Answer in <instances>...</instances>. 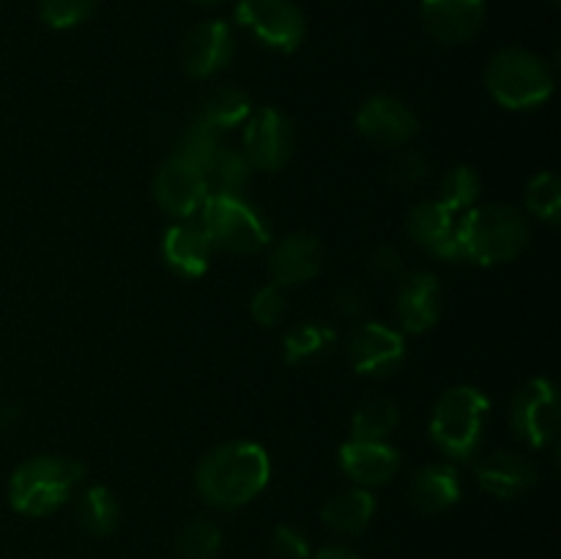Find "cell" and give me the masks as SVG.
I'll return each instance as SVG.
<instances>
[{
    "label": "cell",
    "instance_id": "cell-31",
    "mask_svg": "<svg viewBox=\"0 0 561 559\" xmlns=\"http://www.w3.org/2000/svg\"><path fill=\"white\" fill-rule=\"evenodd\" d=\"M477 197H480V175L471 168H466V164L453 168L442 179V203L449 212L469 208Z\"/></svg>",
    "mask_w": 561,
    "mask_h": 559
},
{
    "label": "cell",
    "instance_id": "cell-39",
    "mask_svg": "<svg viewBox=\"0 0 561 559\" xmlns=\"http://www.w3.org/2000/svg\"><path fill=\"white\" fill-rule=\"evenodd\" d=\"M190 3H197V5H217V3H225V0H190Z\"/></svg>",
    "mask_w": 561,
    "mask_h": 559
},
{
    "label": "cell",
    "instance_id": "cell-4",
    "mask_svg": "<svg viewBox=\"0 0 561 559\" xmlns=\"http://www.w3.org/2000/svg\"><path fill=\"white\" fill-rule=\"evenodd\" d=\"M488 398L474 387H453L438 398L431 436L444 455L466 460L477 453L488 422Z\"/></svg>",
    "mask_w": 561,
    "mask_h": 559
},
{
    "label": "cell",
    "instance_id": "cell-24",
    "mask_svg": "<svg viewBox=\"0 0 561 559\" xmlns=\"http://www.w3.org/2000/svg\"><path fill=\"white\" fill-rule=\"evenodd\" d=\"M252 115V102L241 88H217L211 96L203 99L201 113L197 118L208 121L211 126H217L219 132L230 129V126L244 124Z\"/></svg>",
    "mask_w": 561,
    "mask_h": 559
},
{
    "label": "cell",
    "instance_id": "cell-8",
    "mask_svg": "<svg viewBox=\"0 0 561 559\" xmlns=\"http://www.w3.org/2000/svg\"><path fill=\"white\" fill-rule=\"evenodd\" d=\"M513 431L524 438L529 447H546L557 436L559 403L557 389L548 378H531L524 389H518L510 409Z\"/></svg>",
    "mask_w": 561,
    "mask_h": 559
},
{
    "label": "cell",
    "instance_id": "cell-37",
    "mask_svg": "<svg viewBox=\"0 0 561 559\" xmlns=\"http://www.w3.org/2000/svg\"><path fill=\"white\" fill-rule=\"evenodd\" d=\"M367 299L365 294H359L356 288H343L337 290V310L343 312L345 318H359L365 312Z\"/></svg>",
    "mask_w": 561,
    "mask_h": 559
},
{
    "label": "cell",
    "instance_id": "cell-26",
    "mask_svg": "<svg viewBox=\"0 0 561 559\" xmlns=\"http://www.w3.org/2000/svg\"><path fill=\"white\" fill-rule=\"evenodd\" d=\"M398 422L400 414L392 400H367L365 406L356 409L354 422H351V436L359 438V442H387V436L398 427Z\"/></svg>",
    "mask_w": 561,
    "mask_h": 559
},
{
    "label": "cell",
    "instance_id": "cell-16",
    "mask_svg": "<svg viewBox=\"0 0 561 559\" xmlns=\"http://www.w3.org/2000/svg\"><path fill=\"white\" fill-rule=\"evenodd\" d=\"M323 250L321 241L310 233H290L274 244L272 258H268V272L274 283L288 288V285L310 283L321 272Z\"/></svg>",
    "mask_w": 561,
    "mask_h": 559
},
{
    "label": "cell",
    "instance_id": "cell-15",
    "mask_svg": "<svg viewBox=\"0 0 561 559\" xmlns=\"http://www.w3.org/2000/svg\"><path fill=\"white\" fill-rule=\"evenodd\" d=\"M405 225H409V236L422 250L433 252L442 261H460L455 212H449L442 201H425L414 206Z\"/></svg>",
    "mask_w": 561,
    "mask_h": 559
},
{
    "label": "cell",
    "instance_id": "cell-17",
    "mask_svg": "<svg viewBox=\"0 0 561 559\" xmlns=\"http://www.w3.org/2000/svg\"><path fill=\"white\" fill-rule=\"evenodd\" d=\"M340 466H343V471L356 486L373 488L383 486V482H389L398 475L400 455L387 442H359V438H351L340 449Z\"/></svg>",
    "mask_w": 561,
    "mask_h": 559
},
{
    "label": "cell",
    "instance_id": "cell-36",
    "mask_svg": "<svg viewBox=\"0 0 561 559\" xmlns=\"http://www.w3.org/2000/svg\"><path fill=\"white\" fill-rule=\"evenodd\" d=\"M370 269L376 277L392 280L403 272V258H400V252L394 247H378L370 258Z\"/></svg>",
    "mask_w": 561,
    "mask_h": 559
},
{
    "label": "cell",
    "instance_id": "cell-10",
    "mask_svg": "<svg viewBox=\"0 0 561 559\" xmlns=\"http://www.w3.org/2000/svg\"><path fill=\"white\" fill-rule=\"evenodd\" d=\"M294 153V126L279 110L261 107L247 118L244 157L257 170H279Z\"/></svg>",
    "mask_w": 561,
    "mask_h": 559
},
{
    "label": "cell",
    "instance_id": "cell-30",
    "mask_svg": "<svg viewBox=\"0 0 561 559\" xmlns=\"http://www.w3.org/2000/svg\"><path fill=\"white\" fill-rule=\"evenodd\" d=\"M526 206L546 223H557L561 212V181L553 173H540L526 186Z\"/></svg>",
    "mask_w": 561,
    "mask_h": 559
},
{
    "label": "cell",
    "instance_id": "cell-34",
    "mask_svg": "<svg viewBox=\"0 0 561 559\" xmlns=\"http://www.w3.org/2000/svg\"><path fill=\"white\" fill-rule=\"evenodd\" d=\"M427 162L422 153L405 151L400 157H394V162L389 164V181L394 186H403V190H411V186H420L422 181L427 179Z\"/></svg>",
    "mask_w": 561,
    "mask_h": 559
},
{
    "label": "cell",
    "instance_id": "cell-27",
    "mask_svg": "<svg viewBox=\"0 0 561 559\" xmlns=\"http://www.w3.org/2000/svg\"><path fill=\"white\" fill-rule=\"evenodd\" d=\"M222 148H225L222 132H219L217 126L208 124V121L195 118L184 132H181L179 151L175 153L206 173V168L214 162V157H217Z\"/></svg>",
    "mask_w": 561,
    "mask_h": 559
},
{
    "label": "cell",
    "instance_id": "cell-38",
    "mask_svg": "<svg viewBox=\"0 0 561 559\" xmlns=\"http://www.w3.org/2000/svg\"><path fill=\"white\" fill-rule=\"evenodd\" d=\"M312 559H359L354 551H348V548H340V546H332V548H323V551H318Z\"/></svg>",
    "mask_w": 561,
    "mask_h": 559
},
{
    "label": "cell",
    "instance_id": "cell-12",
    "mask_svg": "<svg viewBox=\"0 0 561 559\" xmlns=\"http://www.w3.org/2000/svg\"><path fill=\"white\" fill-rule=\"evenodd\" d=\"M356 129L373 146L394 148L409 142L420 129L414 110L394 96H370L356 113Z\"/></svg>",
    "mask_w": 561,
    "mask_h": 559
},
{
    "label": "cell",
    "instance_id": "cell-11",
    "mask_svg": "<svg viewBox=\"0 0 561 559\" xmlns=\"http://www.w3.org/2000/svg\"><path fill=\"white\" fill-rule=\"evenodd\" d=\"M348 360L359 376L383 378L405 360L403 334L383 323H362L348 340Z\"/></svg>",
    "mask_w": 561,
    "mask_h": 559
},
{
    "label": "cell",
    "instance_id": "cell-35",
    "mask_svg": "<svg viewBox=\"0 0 561 559\" xmlns=\"http://www.w3.org/2000/svg\"><path fill=\"white\" fill-rule=\"evenodd\" d=\"M272 554L277 559H310V543L294 526H277L272 535Z\"/></svg>",
    "mask_w": 561,
    "mask_h": 559
},
{
    "label": "cell",
    "instance_id": "cell-18",
    "mask_svg": "<svg viewBox=\"0 0 561 559\" xmlns=\"http://www.w3.org/2000/svg\"><path fill=\"white\" fill-rule=\"evenodd\" d=\"M444 294L438 285L436 274L416 272L403 280L398 290V316L409 332L422 334L431 327H436L438 316H442Z\"/></svg>",
    "mask_w": 561,
    "mask_h": 559
},
{
    "label": "cell",
    "instance_id": "cell-6",
    "mask_svg": "<svg viewBox=\"0 0 561 559\" xmlns=\"http://www.w3.org/2000/svg\"><path fill=\"white\" fill-rule=\"evenodd\" d=\"M201 228L206 230L214 250L236 252V255L263 250L272 239L266 219L244 197L222 195V192H208V197L203 201Z\"/></svg>",
    "mask_w": 561,
    "mask_h": 559
},
{
    "label": "cell",
    "instance_id": "cell-3",
    "mask_svg": "<svg viewBox=\"0 0 561 559\" xmlns=\"http://www.w3.org/2000/svg\"><path fill=\"white\" fill-rule=\"evenodd\" d=\"M85 466L71 458L36 455L16 466L9 480V502L22 515H49L66 504L82 482Z\"/></svg>",
    "mask_w": 561,
    "mask_h": 559
},
{
    "label": "cell",
    "instance_id": "cell-20",
    "mask_svg": "<svg viewBox=\"0 0 561 559\" xmlns=\"http://www.w3.org/2000/svg\"><path fill=\"white\" fill-rule=\"evenodd\" d=\"M211 252L214 247L208 241L206 230L201 228V223H179L164 230L162 258L175 274H184V277L206 274L208 263H211Z\"/></svg>",
    "mask_w": 561,
    "mask_h": 559
},
{
    "label": "cell",
    "instance_id": "cell-9",
    "mask_svg": "<svg viewBox=\"0 0 561 559\" xmlns=\"http://www.w3.org/2000/svg\"><path fill=\"white\" fill-rule=\"evenodd\" d=\"M153 197H157L162 212L173 214L179 219L192 217V214L201 212L203 201L208 197L206 173L192 162H186V159H181L179 153H173L157 170Z\"/></svg>",
    "mask_w": 561,
    "mask_h": 559
},
{
    "label": "cell",
    "instance_id": "cell-1",
    "mask_svg": "<svg viewBox=\"0 0 561 559\" xmlns=\"http://www.w3.org/2000/svg\"><path fill=\"white\" fill-rule=\"evenodd\" d=\"M268 471L266 449L252 442H228L203 455L195 469V486L211 507L236 510L266 488Z\"/></svg>",
    "mask_w": 561,
    "mask_h": 559
},
{
    "label": "cell",
    "instance_id": "cell-22",
    "mask_svg": "<svg viewBox=\"0 0 561 559\" xmlns=\"http://www.w3.org/2000/svg\"><path fill=\"white\" fill-rule=\"evenodd\" d=\"M373 515H376V499L367 488H348L340 491L327 502L321 510L323 524L337 535H362L370 526Z\"/></svg>",
    "mask_w": 561,
    "mask_h": 559
},
{
    "label": "cell",
    "instance_id": "cell-28",
    "mask_svg": "<svg viewBox=\"0 0 561 559\" xmlns=\"http://www.w3.org/2000/svg\"><path fill=\"white\" fill-rule=\"evenodd\" d=\"M250 173H252V164L247 162L244 153L239 151H230L228 146L214 157V162L206 168V181H208V190L211 184L217 186V192L222 195H241L250 184Z\"/></svg>",
    "mask_w": 561,
    "mask_h": 559
},
{
    "label": "cell",
    "instance_id": "cell-14",
    "mask_svg": "<svg viewBox=\"0 0 561 559\" xmlns=\"http://www.w3.org/2000/svg\"><path fill=\"white\" fill-rule=\"evenodd\" d=\"M422 25L436 42L463 44L480 33L485 0H422Z\"/></svg>",
    "mask_w": 561,
    "mask_h": 559
},
{
    "label": "cell",
    "instance_id": "cell-23",
    "mask_svg": "<svg viewBox=\"0 0 561 559\" xmlns=\"http://www.w3.org/2000/svg\"><path fill=\"white\" fill-rule=\"evenodd\" d=\"M77 521H80V526L91 537L113 535L115 526H118L121 521L118 499H115L113 491L104 486L88 488V491H82V497L77 499Z\"/></svg>",
    "mask_w": 561,
    "mask_h": 559
},
{
    "label": "cell",
    "instance_id": "cell-19",
    "mask_svg": "<svg viewBox=\"0 0 561 559\" xmlns=\"http://www.w3.org/2000/svg\"><path fill=\"white\" fill-rule=\"evenodd\" d=\"M477 482L485 488L488 493L499 499H515L520 493L529 491L537 480V469L529 458L518 453H507V449H499V453L485 455L480 464L474 466Z\"/></svg>",
    "mask_w": 561,
    "mask_h": 559
},
{
    "label": "cell",
    "instance_id": "cell-40",
    "mask_svg": "<svg viewBox=\"0 0 561 559\" xmlns=\"http://www.w3.org/2000/svg\"><path fill=\"white\" fill-rule=\"evenodd\" d=\"M551 3H559V0H551Z\"/></svg>",
    "mask_w": 561,
    "mask_h": 559
},
{
    "label": "cell",
    "instance_id": "cell-29",
    "mask_svg": "<svg viewBox=\"0 0 561 559\" xmlns=\"http://www.w3.org/2000/svg\"><path fill=\"white\" fill-rule=\"evenodd\" d=\"M222 548V532L214 521L195 518L181 529L179 554L184 559H214Z\"/></svg>",
    "mask_w": 561,
    "mask_h": 559
},
{
    "label": "cell",
    "instance_id": "cell-7",
    "mask_svg": "<svg viewBox=\"0 0 561 559\" xmlns=\"http://www.w3.org/2000/svg\"><path fill=\"white\" fill-rule=\"evenodd\" d=\"M236 22L263 47L294 53L305 38V14L290 0H241Z\"/></svg>",
    "mask_w": 561,
    "mask_h": 559
},
{
    "label": "cell",
    "instance_id": "cell-25",
    "mask_svg": "<svg viewBox=\"0 0 561 559\" xmlns=\"http://www.w3.org/2000/svg\"><path fill=\"white\" fill-rule=\"evenodd\" d=\"M337 343V334L332 327H321V323H305L285 334V362L288 365H307V362L321 360L323 354L332 351Z\"/></svg>",
    "mask_w": 561,
    "mask_h": 559
},
{
    "label": "cell",
    "instance_id": "cell-32",
    "mask_svg": "<svg viewBox=\"0 0 561 559\" xmlns=\"http://www.w3.org/2000/svg\"><path fill=\"white\" fill-rule=\"evenodd\" d=\"M99 0H42V20L55 31H66L93 14Z\"/></svg>",
    "mask_w": 561,
    "mask_h": 559
},
{
    "label": "cell",
    "instance_id": "cell-2",
    "mask_svg": "<svg viewBox=\"0 0 561 559\" xmlns=\"http://www.w3.org/2000/svg\"><path fill=\"white\" fill-rule=\"evenodd\" d=\"M526 244H529V225L524 214L504 203L471 208L458 223L460 258H469L482 266L513 261Z\"/></svg>",
    "mask_w": 561,
    "mask_h": 559
},
{
    "label": "cell",
    "instance_id": "cell-13",
    "mask_svg": "<svg viewBox=\"0 0 561 559\" xmlns=\"http://www.w3.org/2000/svg\"><path fill=\"white\" fill-rule=\"evenodd\" d=\"M236 42L230 33L228 22L211 20L201 22L190 36L184 38L181 47V66L190 77H214L233 60Z\"/></svg>",
    "mask_w": 561,
    "mask_h": 559
},
{
    "label": "cell",
    "instance_id": "cell-5",
    "mask_svg": "<svg viewBox=\"0 0 561 559\" xmlns=\"http://www.w3.org/2000/svg\"><path fill=\"white\" fill-rule=\"evenodd\" d=\"M491 96L507 110H531L546 102L553 91V75L546 60L526 49H502L485 69Z\"/></svg>",
    "mask_w": 561,
    "mask_h": 559
},
{
    "label": "cell",
    "instance_id": "cell-21",
    "mask_svg": "<svg viewBox=\"0 0 561 559\" xmlns=\"http://www.w3.org/2000/svg\"><path fill=\"white\" fill-rule=\"evenodd\" d=\"M409 499L414 510L425 515H438L453 507L460 499V480L458 471L447 464L425 466L414 475L409 488Z\"/></svg>",
    "mask_w": 561,
    "mask_h": 559
},
{
    "label": "cell",
    "instance_id": "cell-33",
    "mask_svg": "<svg viewBox=\"0 0 561 559\" xmlns=\"http://www.w3.org/2000/svg\"><path fill=\"white\" fill-rule=\"evenodd\" d=\"M285 307H288L285 288L283 285L272 283V285H263V288L252 296L250 312L257 323H263V327H274V323L285 316Z\"/></svg>",
    "mask_w": 561,
    "mask_h": 559
}]
</instances>
